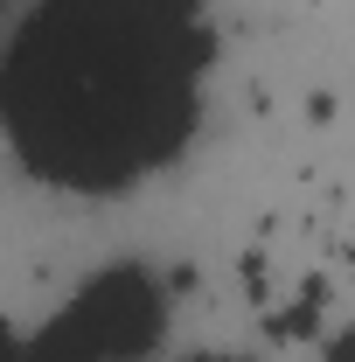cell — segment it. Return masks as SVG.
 Listing matches in <instances>:
<instances>
[{
	"label": "cell",
	"mask_w": 355,
	"mask_h": 362,
	"mask_svg": "<svg viewBox=\"0 0 355 362\" xmlns=\"http://www.w3.org/2000/svg\"><path fill=\"white\" fill-rule=\"evenodd\" d=\"M168 334V293L146 265H112L49 320L21 362H139Z\"/></svg>",
	"instance_id": "2"
},
{
	"label": "cell",
	"mask_w": 355,
	"mask_h": 362,
	"mask_svg": "<svg viewBox=\"0 0 355 362\" xmlns=\"http://www.w3.org/2000/svg\"><path fill=\"white\" fill-rule=\"evenodd\" d=\"M209 0H42L0 49V133L70 195H119L195 139Z\"/></svg>",
	"instance_id": "1"
},
{
	"label": "cell",
	"mask_w": 355,
	"mask_h": 362,
	"mask_svg": "<svg viewBox=\"0 0 355 362\" xmlns=\"http://www.w3.org/2000/svg\"><path fill=\"white\" fill-rule=\"evenodd\" d=\"M0 362H21V341H14V327L0 320Z\"/></svg>",
	"instance_id": "3"
},
{
	"label": "cell",
	"mask_w": 355,
	"mask_h": 362,
	"mask_svg": "<svg viewBox=\"0 0 355 362\" xmlns=\"http://www.w3.org/2000/svg\"><path fill=\"white\" fill-rule=\"evenodd\" d=\"M188 362H237V356H188Z\"/></svg>",
	"instance_id": "4"
}]
</instances>
